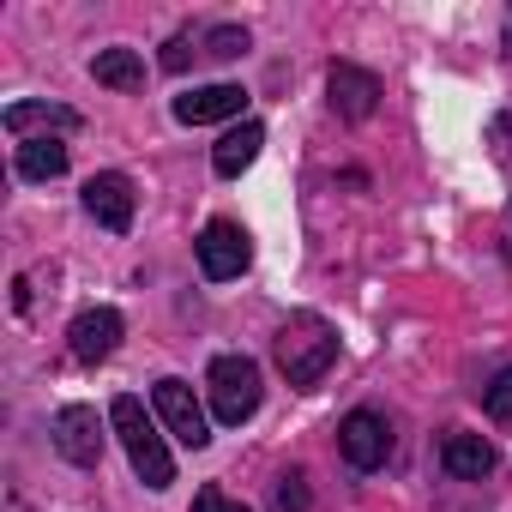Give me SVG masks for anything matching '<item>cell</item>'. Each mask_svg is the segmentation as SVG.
<instances>
[{
  "label": "cell",
  "instance_id": "obj_1",
  "mask_svg": "<svg viewBox=\"0 0 512 512\" xmlns=\"http://www.w3.org/2000/svg\"><path fill=\"white\" fill-rule=\"evenodd\" d=\"M109 428L121 434L127 458H133V476H139L145 488H169V482H175V458H169V446H163V434H157V416H151L133 392H121V398L109 404Z\"/></svg>",
  "mask_w": 512,
  "mask_h": 512
},
{
  "label": "cell",
  "instance_id": "obj_2",
  "mask_svg": "<svg viewBox=\"0 0 512 512\" xmlns=\"http://www.w3.org/2000/svg\"><path fill=\"white\" fill-rule=\"evenodd\" d=\"M332 362H338V332L320 314H290L278 326V368L290 386H320Z\"/></svg>",
  "mask_w": 512,
  "mask_h": 512
},
{
  "label": "cell",
  "instance_id": "obj_3",
  "mask_svg": "<svg viewBox=\"0 0 512 512\" xmlns=\"http://www.w3.org/2000/svg\"><path fill=\"white\" fill-rule=\"evenodd\" d=\"M205 386H211V416L223 428H241L253 410H260V362L253 356H217Z\"/></svg>",
  "mask_w": 512,
  "mask_h": 512
},
{
  "label": "cell",
  "instance_id": "obj_4",
  "mask_svg": "<svg viewBox=\"0 0 512 512\" xmlns=\"http://www.w3.org/2000/svg\"><path fill=\"white\" fill-rule=\"evenodd\" d=\"M199 272L211 278V284H229V278H241L247 272V260H253V241H247V229L241 223H229V217H211L205 229H199Z\"/></svg>",
  "mask_w": 512,
  "mask_h": 512
},
{
  "label": "cell",
  "instance_id": "obj_5",
  "mask_svg": "<svg viewBox=\"0 0 512 512\" xmlns=\"http://www.w3.org/2000/svg\"><path fill=\"white\" fill-rule=\"evenodd\" d=\"M103 416L91 410V404H67L61 416H55V452L67 458V464H79V470H97L103 464Z\"/></svg>",
  "mask_w": 512,
  "mask_h": 512
},
{
  "label": "cell",
  "instance_id": "obj_6",
  "mask_svg": "<svg viewBox=\"0 0 512 512\" xmlns=\"http://www.w3.org/2000/svg\"><path fill=\"white\" fill-rule=\"evenodd\" d=\"M151 404H157V422L187 446V452H199L205 440H211V428H205V410L193 404V392H187V380H157L151 386Z\"/></svg>",
  "mask_w": 512,
  "mask_h": 512
},
{
  "label": "cell",
  "instance_id": "obj_7",
  "mask_svg": "<svg viewBox=\"0 0 512 512\" xmlns=\"http://www.w3.org/2000/svg\"><path fill=\"white\" fill-rule=\"evenodd\" d=\"M338 452H344L350 470H380V464L392 458V428H386V416H374V410H350L344 428H338Z\"/></svg>",
  "mask_w": 512,
  "mask_h": 512
},
{
  "label": "cell",
  "instance_id": "obj_8",
  "mask_svg": "<svg viewBox=\"0 0 512 512\" xmlns=\"http://www.w3.org/2000/svg\"><path fill=\"white\" fill-rule=\"evenodd\" d=\"M0 127H7L13 139H25L31 145V133H79L85 127V115L79 109H67V103H43V97H25V103H7V115H0Z\"/></svg>",
  "mask_w": 512,
  "mask_h": 512
},
{
  "label": "cell",
  "instance_id": "obj_9",
  "mask_svg": "<svg viewBox=\"0 0 512 512\" xmlns=\"http://www.w3.org/2000/svg\"><path fill=\"white\" fill-rule=\"evenodd\" d=\"M326 91H332V109L344 115V121H368L374 109H380V79L368 73V67H356V61H338L332 73H326Z\"/></svg>",
  "mask_w": 512,
  "mask_h": 512
},
{
  "label": "cell",
  "instance_id": "obj_10",
  "mask_svg": "<svg viewBox=\"0 0 512 512\" xmlns=\"http://www.w3.org/2000/svg\"><path fill=\"white\" fill-rule=\"evenodd\" d=\"M133 181L127 175H115V169H103V175H91L85 181V211L109 229V235H127L133 229Z\"/></svg>",
  "mask_w": 512,
  "mask_h": 512
},
{
  "label": "cell",
  "instance_id": "obj_11",
  "mask_svg": "<svg viewBox=\"0 0 512 512\" xmlns=\"http://www.w3.org/2000/svg\"><path fill=\"white\" fill-rule=\"evenodd\" d=\"M247 109V91L241 85H199L187 97H175V121L187 127H205V121H235Z\"/></svg>",
  "mask_w": 512,
  "mask_h": 512
},
{
  "label": "cell",
  "instance_id": "obj_12",
  "mask_svg": "<svg viewBox=\"0 0 512 512\" xmlns=\"http://www.w3.org/2000/svg\"><path fill=\"white\" fill-rule=\"evenodd\" d=\"M115 344H121V314L115 308H85L79 320H73V356L79 362H109L115 356Z\"/></svg>",
  "mask_w": 512,
  "mask_h": 512
},
{
  "label": "cell",
  "instance_id": "obj_13",
  "mask_svg": "<svg viewBox=\"0 0 512 512\" xmlns=\"http://www.w3.org/2000/svg\"><path fill=\"white\" fill-rule=\"evenodd\" d=\"M440 464H446V476H458V482H482V476H494V446L482 440V434H446V446H440Z\"/></svg>",
  "mask_w": 512,
  "mask_h": 512
},
{
  "label": "cell",
  "instance_id": "obj_14",
  "mask_svg": "<svg viewBox=\"0 0 512 512\" xmlns=\"http://www.w3.org/2000/svg\"><path fill=\"white\" fill-rule=\"evenodd\" d=\"M260 145H266V127H260V121H241L235 133H223V139H217V151H211V169H217L223 181H235V175H241L253 157H260Z\"/></svg>",
  "mask_w": 512,
  "mask_h": 512
},
{
  "label": "cell",
  "instance_id": "obj_15",
  "mask_svg": "<svg viewBox=\"0 0 512 512\" xmlns=\"http://www.w3.org/2000/svg\"><path fill=\"white\" fill-rule=\"evenodd\" d=\"M13 175H19V181H55V175H67V145H61V139H31V145H19Z\"/></svg>",
  "mask_w": 512,
  "mask_h": 512
},
{
  "label": "cell",
  "instance_id": "obj_16",
  "mask_svg": "<svg viewBox=\"0 0 512 512\" xmlns=\"http://www.w3.org/2000/svg\"><path fill=\"white\" fill-rule=\"evenodd\" d=\"M91 73H97V85H109V91H145V61H139L133 49H97Z\"/></svg>",
  "mask_w": 512,
  "mask_h": 512
},
{
  "label": "cell",
  "instance_id": "obj_17",
  "mask_svg": "<svg viewBox=\"0 0 512 512\" xmlns=\"http://www.w3.org/2000/svg\"><path fill=\"white\" fill-rule=\"evenodd\" d=\"M205 55H211V61H241V55H247V31H241V25L205 31Z\"/></svg>",
  "mask_w": 512,
  "mask_h": 512
},
{
  "label": "cell",
  "instance_id": "obj_18",
  "mask_svg": "<svg viewBox=\"0 0 512 512\" xmlns=\"http://www.w3.org/2000/svg\"><path fill=\"white\" fill-rule=\"evenodd\" d=\"M482 410H488L494 422H512V368H500V374L482 386Z\"/></svg>",
  "mask_w": 512,
  "mask_h": 512
},
{
  "label": "cell",
  "instance_id": "obj_19",
  "mask_svg": "<svg viewBox=\"0 0 512 512\" xmlns=\"http://www.w3.org/2000/svg\"><path fill=\"white\" fill-rule=\"evenodd\" d=\"M272 506H278V512H308V482H302L296 470H284L278 488H272Z\"/></svg>",
  "mask_w": 512,
  "mask_h": 512
},
{
  "label": "cell",
  "instance_id": "obj_20",
  "mask_svg": "<svg viewBox=\"0 0 512 512\" xmlns=\"http://www.w3.org/2000/svg\"><path fill=\"white\" fill-rule=\"evenodd\" d=\"M193 55H199V49H193V37H187V31H181V37H169V43H163V73H187V61H193Z\"/></svg>",
  "mask_w": 512,
  "mask_h": 512
},
{
  "label": "cell",
  "instance_id": "obj_21",
  "mask_svg": "<svg viewBox=\"0 0 512 512\" xmlns=\"http://www.w3.org/2000/svg\"><path fill=\"white\" fill-rule=\"evenodd\" d=\"M193 512H247V506H241V500H229V494H223V488L211 482V488H199V500H193Z\"/></svg>",
  "mask_w": 512,
  "mask_h": 512
}]
</instances>
